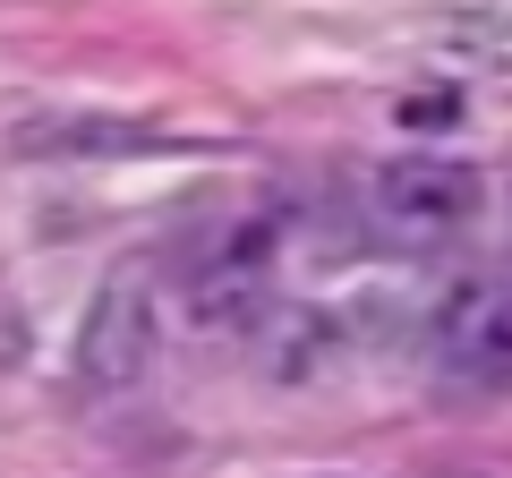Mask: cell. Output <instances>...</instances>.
Wrapping results in <instances>:
<instances>
[{"label":"cell","mask_w":512,"mask_h":478,"mask_svg":"<svg viewBox=\"0 0 512 478\" xmlns=\"http://www.w3.org/2000/svg\"><path fill=\"white\" fill-rule=\"evenodd\" d=\"M146 368H154V299H146V282H103L86 325H77V376L94 393H128Z\"/></svg>","instance_id":"obj_3"},{"label":"cell","mask_w":512,"mask_h":478,"mask_svg":"<svg viewBox=\"0 0 512 478\" xmlns=\"http://www.w3.org/2000/svg\"><path fill=\"white\" fill-rule=\"evenodd\" d=\"M478 171L470 163H444V154H402V163H384L367 180V231L384 248H402V257H436L453 248L461 231L478 222Z\"/></svg>","instance_id":"obj_2"},{"label":"cell","mask_w":512,"mask_h":478,"mask_svg":"<svg viewBox=\"0 0 512 478\" xmlns=\"http://www.w3.org/2000/svg\"><path fill=\"white\" fill-rule=\"evenodd\" d=\"M427 368H436L444 402H504L512 393V265L470 274L436 299Z\"/></svg>","instance_id":"obj_1"}]
</instances>
